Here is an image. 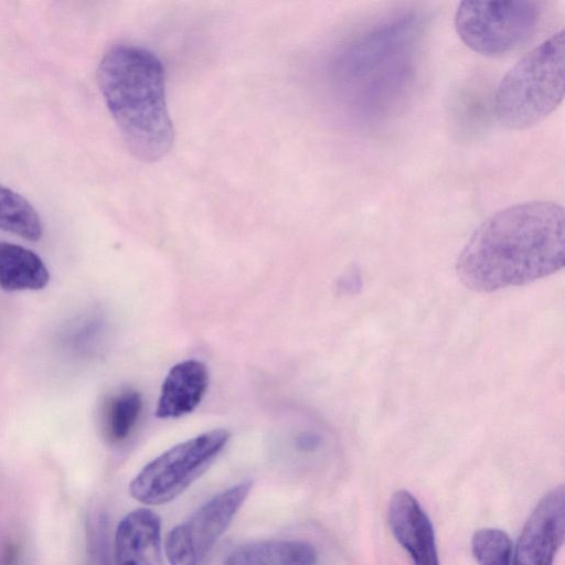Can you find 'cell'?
I'll list each match as a JSON object with an SVG mask.
<instances>
[{
    "mask_svg": "<svg viewBox=\"0 0 565 565\" xmlns=\"http://www.w3.org/2000/svg\"><path fill=\"white\" fill-rule=\"evenodd\" d=\"M565 263V212L552 201H526L486 218L459 253L456 274L477 292L523 286Z\"/></svg>",
    "mask_w": 565,
    "mask_h": 565,
    "instance_id": "cell-1",
    "label": "cell"
},
{
    "mask_svg": "<svg viewBox=\"0 0 565 565\" xmlns=\"http://www.w3.org/2000/svg\"><path fill=\"white\" fill-rule=\"evenodd\" d=\"M97 83L131 154L143 162L162 159L173 146L174 129L161 61L141 46L115 44L99 62Z\"/></svg>",
    "mask_w": 565,
    "mask_h": 565,
    "instance_id": "cell-2",
    "label": "cell"
},
{
    "mask_svg": "<svg viewBox=\"0 0 565 565\" xmlns=\"http://www.w3.org/2000/svg\"><path fill=\"white\" fill-rule=\"evenodd\" d=\"M565 90V32L552 34L524 54L500 81L493 113L510 130L536 126L562 103Z\"/></svg>",
    "mask_w": 565,
    "mask_h": 565,
    "instance_id": "cell-3",
    "label": "cell"
},
{
    "mask_svg": "<svg viewBox=\"0 0 565 565\" xmlns=\"http://www.w3.org/2000/svg\"><path fill=\"white\" fill-rule=\"evenodd\" d=\"M542 1H461L454 25L459 39L483 56L505 55L525 44L537 31Z\"/></svg>",
    "mask_w": 565,
    "mask_h": 565,
    "instance_id": "cell-4",
    "label": "cell"
},
{
    "mask_svg": "<svg viewBox=\"0 0 565 565\" xmlns=\"http://www.w3.org/2000/svg\"><path fill=\"white\" fill-rule=\"evenodd\" d=\"M230 437L226 429H213L171 447L136 475L130 495L147 505L174 500L211 466Z\"/></svg>",
    "mask_w": 565,
    "mask_h": 565,
    "instance_id": "cell-5",
    "label": "cell"
},
{
    "mask_svg": "<svg viewBox=\"0 0 565 565\" xmlns=\"http://www.w3.org/2000/svg\"><path fill=\"white\" fill-rule=\"evenodd\" d=\"M253 488L241 481L214 494L168 534L164 551L170 565H205Z\"/></svg>",
    "mask_w": 565,
    "mask_h": 565,
    "instance_id": "cell-6",
    "label": "cell"
},
{
    "mask_svg": "<svg viewBox=\"0 0 565 565\" xmlns=\"http://www.w3.org/2000/svg\"><path fill=\"white\" fill-rule=\"evenodd\" d=\"M565 533V489L555 487L537 503L518 541L514 565H552Z\"/></svg>",
    "mask_w": 565,
    "mask_h": 565,
    "instance_id": "cell-7",
    "label": "cell"
},
{
    "mask_svg": "<svg viewBox=\"0 0 565 565\" xmlns=\"http://www.w3.org/2000/svg\"><path fill=\"white\" fill-rule=\"evenodd\" d=\"M387 515L395 539L414 565H439L433 524L411 492L396 491L390 500Z\"/></svg>",
    "mask_w": 565,
    "mask_h": 565,
    "instance_id": "cell-8",
    "label": "cell"
},
{
    "mask_svg": "<svg viewBox=\"0 0 565 565\" xmlns=\"http://www.w3.org/2000/svg\"><path fill=\"white\" fill-rule=\"evenodd\" d=\"M116 565H162L161 520L150 509L128 513L115 534Z\"/></svg>",
    "mask_w": 565,
    "mask_h": 565,
    "instance_id": "cell-9",
    "label": "cell"
},
{
    "mask_svg": "<svg viewBox=\"0 0 565 565\" xmlns=\"http://www.w3.org/2000/svg\"><path fill=\"white\" fill-rule=\"evenodd\" d=\"M209 387V371L199 360H185L173 365L162 386L156 416L177 418L191 413Z\"/></svg>",
    "mask_w": 565,
    "mask_h": 565,
    "instance_id": "cell-10",
    "label": "cell"
},
{
    "mask_svg": "<svg viewBox=\"0 0 565 565\" xmlns=\"http://www.w3.org/2000/svg\"><path fill=\"white\" fill-rule=\"evenodd\" d=\"M315 546L302 540H263L232 551L223 565H316Z\"/></svg>",
    "mask_w": 565,
    "mask_h": 565,
    "instance_id": "cell-11",
    "label": "cell"
},
{
    "mask_svg": "<svg viewBox=\"0 0 565 565\" xmlns=\"http://www.w3.org/2000/svg\"><path fill=\"white\" fill-rule=\"evenodd\" d=\"M49 280V270L34 252L0 242V288L7 291L39 290Z\"/></svg>",
    "mask_w": 565,
    "mask_h": 565,
    "instance_id": "cell-12",
    "label": "cell"
},
{
    "mask_svg": "<svg viewBox=\"0 0 565 565\" xmlns=\"http://www.w3.org/2000/svg\"><path fill=\"white\" fill-rule=\"evenodd\" d=\"M0 230L28 241H39L43 226L32 204L15 191L0 184Z\"/></svg>",
    "mask_w": 565,
    "mask_h": 565,
    "instance_id": "cell-13",
    "label": "cell"
},
{
    "mask_svg": "<svg viewBox=\"0 0 565 565\" xmlns=\"http://www.w3.org/2000/svg\"><path fill=\"white\" fill-rule=\"evenodd\" d=\"M142 409L141 394L131 388L121 391L106 404L104 427L106 436L114 443L125 440L137 424Z\"/></svg>",
    "mask_w": 565,
    "mask_h": 565,
    "instance_id": "cell-14",
    "label": "cell"
},
{
    "mask_svg": "<svg viewBox=\"0 0 565 565\" xmlns=\"http://www.w3.org/2000/svg\"><path fill=\"white\" fill-rule=\"evenodd\" d=\"M471 550L480 565H511L509 535L499 529H481L471 540Z\"/></svg>",
    "mask_w": 565,
    "mask_h": 565,
    "instance_id": "cell-15",
    "label": "cell"
},
{
    "mask_svg": "<svg viewBox=\"0 0 565 565\" xmlns=\"http://www.w3.org/2000/svg\"><path fill=\"white\" fill-rule=\"evenodd\" d=\"M88 565H111L108 522L103 513L90 516L86 530Z\"/></svg>",
    "mask_w": 565,
    "mask_h": 565,
    "instance_id": "cell-16",
    "label": "cell"
},
{
    "mask_svg": "<svg viewBox=\"0 0 565 565\" xmlns=\"http://www.w3.org/2000/svg\"><path fill=\"white\" fill-rule=\"evenodd\" d=\"M19 547L6 533L0 532V565H18Z\"/></svg>",
    "mask_w": 565,
    "mask_h": 565,
    "instance_id": "cell-17",
    "label": "cell"
},
{
    "mask_svg": "<svg viewBox=\"0 0 565 565\" xmlns=\"http://www.w3.org/2000/svg\"><path fill=\"white\" fill-rule=\"evenodd\" d=\"M322 436L316 431H302L295 440L296 448L302 452H313L318 450L322 444Z\"/></svg>",
    "mask_w": 565,
    "mask_h": 565,
    "instance_id": "cell-18",
    "label": "cell"
}]
</instances>
